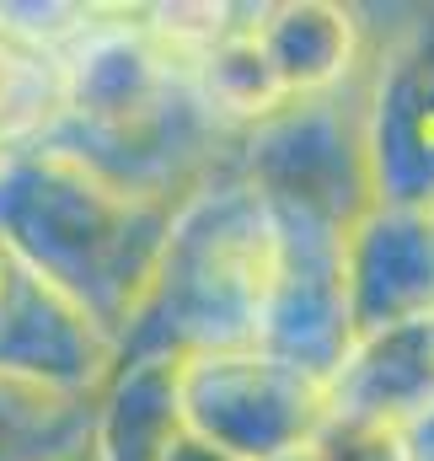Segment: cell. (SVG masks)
Returning a JSON list of instances; mask_svg holds the SVG:
<instances>
[{"mask_svg": "<svg viewBox=\"0 0 434 461\" xmlns=\"http://www.w3.org/2000/svg\"><path fill=\"white\" fill-rule=\"evenodd\" d=\"M177 204L129 194L59 145L0 161V241L123 348Z\"/></svg>", "mask_w": 434, "mask_h": 461, "instance_id": "obj_1", "label": "cell"}, {"mask_svg": "<svg viewBox=\"0 0 434 461\" xmlns=\"http://www.w3.org/2000/svg\"><path fill=\"white\" fill-rule=\"evenodd\" d=\"M274 285H279L274 210L236 167H220L188 199H177L150 295L118 359L263 348Z\"/></svg>", "mask_w": 434, "mask_h": 461, "instance_id": "obj_2", "label": "cell"}, {"mask_svg": "<svg viewBox=\"0 0 434 461\" xmlns=\"http://www.w3.org/2000/svg\"><path fill=\"white\" fill-rule=\"evenodd\" d=\"M177 424L231 461H285L327 424V375L268 348L177 354Z\"/></svg>", "mask_w": 434, "mask_h": 461, "instance_id": "obj_3", "label": "cell"}, {"mask_svg": "<svg viewBox=\"0 0 434 461\" xmlns=\"http://www.w3.org/2000/svg\"><path fill=\"white\" fill-rule=\"evenodd\" d=\"M359 134L370 194L386 210L434 204V5L408 11L370 43L359 76Z\"/></svg>", "mask_w": 434, "mask_h": 461, "instance_id": "obj_4", "label": "cell"}, {"mask_svg": "<svg viewBox=\"0 0 434 461\" xmlns=\"http://www.w3.org/2000/svg\"><path fill=\"white\" fill-rule=\"evenodd\" d=\"M0 370L81 397H97L118 370V344L49 279H38L5 241H0Z\"/></svg>", "mask_w": 434, "mask_h": 461, "instance_id": "obj_5", "label": "cell"}, {"mask_svg": "<svg viewBox=\"0 0 434 461\" xmlns=\"http://www.w3.org/2000/svg\"><path fill=\"white\" fill-rule=\"evenodd\" d=\"M241 27L274 76L285 108H306L348 92L365 76L370 59V27L354 5L332 0H274V5H241Z\"/></svg>", "mask_w": 434, "mask_h": 461, "instance_id": "obj_6", "label": "cell"}, {"mask_svg": "<svg viewBox=\"0 0 434 461\" xmlns=\"http://www.w3.org/2000/svg\"><path fill=\"white\" fill-rule=\"evenodd\" d=\"M434 413V312L348 339L327 375V424L402 435Z\"/></svg>", "mask_w": 434, "mask_h": 461, "instance_id": "obj_7", "label": "cell"}, {"mask_svg": "<svg viewBox=\"0 0 434 461\" xmlns=\"http://www.w3.org/2000/svg\"><path fill=\"white\" fill-rule=\"evenodd\" d=\"M348 274V333H370L386 322H408L434 312V221L429 210H386L370 204L343 252Z\"/></svg>", "mask_w": 434, "mask_h": 461, "instance_id": "obj_8", "label": "cell"}, {"mask_svg": "<svg viewBox=\"0 0 434 461\" xmlns=\"http://www.w3.org/2000/svg\"><path fill=\"white\" fill-rule=\"evenodd\" d=\"M177 429V354L118 359L92 408V461H161Z\"/></svg>", "mask_w": 434, "mask_h": 461, "instance_id": "obj_9", "label": "cell"}, {"mask_svg": "<svg viewBox=\"0 0 434 461\" xmlns=\"http://www.w3.org/2000/svg\"><path fill=\"white\" fill-rule=\"evenodd\" d=\"M97 397L0 370V461H76L92 451Z\"/></svg>", "mask_w": 434, "mask_h": 461, "instance_id": "obj_10", "label": "cell"}, {"mask_svg": "<svg viewBox=\"0 0 434 461\" xmlns=\"http://www.w3.org/2000/svg\"><path fill=\"white\" fill-rule=\"evenodd\" d=\"M59 118H65L59 54L0 27V161L49 145Z\"/></svg>", "mask_w": 434, "mask_h": 461, "instance_id": "obj_11", "label": "cell"}, {"mask_svg": "<svg viewBox=\"0 0 434 461\" xmlns=\"http://www.w3.org/2000/svg\"><path fill=\"white\" fill-rule=\"evenodd\" d=\"M397 440H402V461H434V413L419 419V424H408Z\"/></svg>", "mask_w": 434, "mask_h": 461, "instance_id": "obj_12", "label": "cell"}, {"mask_svg": "<svg viewBox=\"0 0 434 461\" xmlns=\"http://www.w3.org/2000/svg\"><path fill=\"white\" fill-rule=\"evenodd\" d=\"M161 461H231V456H220V451H210L204 440H194V435H183V429H177Z\"/></svg>", "mask_w": 434, "mask_h": 461, "instance_id": "obj_13", "label": "cell"}, {"mask_svg": "<svg viewBox=\"0 0 434 461\" xmlns=\"http://www.w3.org/2000/svg\"><path fill=\"white\" fill-rule=\"evenodd\" d=\"M76 461H92V451H86V456H76Z\"/></svg>", "mask_w": 434, "mask_h": 461, "instance_id": "obj_14", "label": "cell"}, {"mask_svg": "<svg viewBox=\"0 0 434 461\" xmlns=\"http://www.w3.org/2000/svg\"><path fill=\"white\" fill-rule=\"evenodd\" d=\"M429 221H434V204H429Z\"/></svg>", "mask_w": 434, "mask_h": 461, "instance_id": "obj_15", "label": "cell"}]
</instances>
